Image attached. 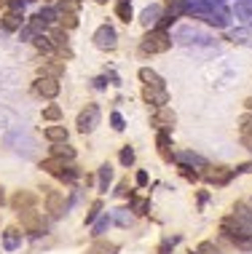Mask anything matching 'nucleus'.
Here are the masks:
<instances>
[{
	"instance_id": "nucleus-1",
	"label": "nucleus",
	"mask_w": 252,
	"mask_h": 254,
	"mask_svg": "<svg viewBox=\"0 0 252 254\" xmlns=\"http://www.w3.org/2000/svg\"><path fill=\"white\" fill-rule=\"evenodd\" d=\"M220 236L226 238V241L234 244L239 252H247V254L252 252V236H250V233H244L239 225L234 222V217H231V214L220 219Z\"/></svg>"
},
{
	"instance_id": "nucleus-2",
	"label": "nucleus",
	"mask_w": 252,
	"mask_h": 254,
	"mask_svg": "<svg viewBox=\"0 0 252 254\" xmlns=\"http://www.w3.org/2000/svg\"><path fill=\"white\" fill-rule=\"evenodd\" d=\"M169 49H172V35L167 30H156V27L145 32V38L140 43L142 54H167Z\"/></svg>"
},
{
	"instance_id": "nucleus-3",
	"label": "nucleus",
	"mask_w": 252,
	"mask_h": 254,
	"mask_svg": "<svg viewBox=\"0 0 252 254\" xmlns=\"http://www.w3.org/2000/svg\"><path fill=\"white\" fill-rule=\"evenodd\" d=\"M99 118H102V113H99V105H94V102H88V105L78 113V121H76V126H78V131L81 134H91L94 128L99 126Z\"/></svg>"
},
{
	"instance_id": "nucleus-4",
	"label": "nucleus",
	"mask_w": 252,
	"mask_h": 254,
	"mask_svg": "<svg viewBox=\"0 0 252 254\" xmlns=\"http://www.w3.org/2000/svg\"><path fill=\"white\" fill-rule=\"evenodd\" d=\"M19 222H22V230H24V233H30V236H35V238L46 233V219H43V214H40V211H35V209L22 211V214H19Z\"/></svg>"
},
{
	"instance_id": "nucleus-5",
	"label": "nucleus",
	"mask_w": 252,
	"mask_h": 254,
	"mask_svg": "<svg viewBox=\"0 0 252 254\" xmlns=\"http://www.w3.org/2000/svg\"><path fill=\"white\" fill-rule=\"evenodd\" d=\"M201 177H204L209 185H215V188H226V185L236 177V171H234V169H226V166H207Z\"/></svg>"
},
{
	"instance_id": "nucleus-6",
	"label": "nucleus",
	"mask_w": 252,
	"mask_h": 254,
	"mask_svg": "<svg viewBox=\"0 0 252 254\" xmlns=\"http://www.w3.org/2000/svg\"><path fill=\"white\" fill-rule=\"evenodd\" d=\"M32 91H35L38 97H43V99H57L59 91H62V86H59L57 78H46V75H40L35 83H32Z\"/></svg>"
},
{
	"instance_id": "nucleus-7",
	"label": "nucleus",
	"mask_w": 252,
	"mask_h": 254,
	"mask_svg": "<svg viewBox=\"0 0 252 254\" xmlns=\"http://www.w3.org/2000/svg\"><path fill=\"white\" fill-rule=\"evenodd\" d=\"M94 46L102 51H113L118 46V35H115L113 24H102L97 32H94Z\"/></svg>"
},
{
	"instance_id": "nucleus-8",
	"label": "nucleus",
	"mask_w": 252,
	"mask_h": 254,
	"mask_svg": "<svg viewBox=\"0 0 252 254\" xmlns=\"http://www.w3.org/2000/svg\"><path fill=\"white\" fill-rule=\"evenodd\" d=\"M11 209L16 211V214H22V211L27 209H35V203H38V195L35 193H30V190H16V193L11 195Z\"/></svg>"
},
{
	"instance_id": "nucleus-9",
	"label": "nucleus",
	"mask_w": 252,
	"mask_h": 254,
	"mask_svg": "<svg viewBox=\"0 0 252 254\" xmlns=\"http://www.w3.org/2000/svg\"><path fill=\"white\" fill-rule=\"evenodd\" d=\"M43 195H46V211L51 217H62L65 214V195L51 188H43Z\"/></svg>"
},
{
	"instance_id": "nucleus-10",
	"label": "nucleus",
	"mask_w": 252,
	"mask_h": 254,
	"mask_svg": "<svg viewBox=\"0 0 252 254\" xmlns=\"http://www.w3.org/2000/svg\"><path fill=\"white\" fill-rule=\"evenodd\" d=\"M174 121H177V115L169 107H159V110H153V115H151V123L159 131H172Z\"/></svg>"
},
{
	"instance_id": "nucleus-11",
	"label": "nucleus",
	"mask_w": 252,
	"mask_h": 254,
	"mask_svg": "<svg viewBox=\"0 0 252 254\" xmlns=\"http://www.w3.org/2000/svg\"><path fill=\"white\" fill-rule=\"evenodd\" d=\"M231 217H234V222L239 225L244 233H250V236H252V209L247 203H236L234 211H231Z\"/></svg>"
},
{
	"instance_id": "nucleus-12",
	"label": "nucleus",
	"mask_w": 252,
	"mask_h": 254,
	"mask_svg": "<svg viewBox=\"0 0 252 254\" xmlns=\"http://www.w3.org/2000/svg\"><path fill=\"white\" fill-rule=\"evenodd\" d=\"M142 99H145L153 110H159V107H167L169 91H167V88H151V86H145V88H142Z\"/></svg>"
},
{
	"instance_id": "nucleus-13",
	"label": "nucleus",
	"mask_w": 252,
	"mask_h": 254,
	"mask_svg": "<svg viewBox=\"0 0 252 254\" xmlns=\"http://www.w3.org/2000/svg\"><path fill=\"white\" fill-rule=\"evenodd\" d=\"M49 40H51L54 51H59V54H62V57H67V59L73 57L70 40H67V32L62 30V27H57V30H51V32H49Z\"/></svg>"
},
{
	"instance_id": "nucleus-14",
	"label": "nucleus",
	"mask_w": 252,
	"mask_h": 254,
	"mask_svg": "<svg viewBox=\"0 0 252 254\" xmlns=\"http://www.w3.org/2000/svg\"><path fill=\"white\" fill-rule=\"evenodd\" d=\"M172 161L177 163V166H201V169H207V161H204L199 153H190V150H177V153H172Z\"/></svg>"
},
{
	"instance_id": "nucleus-15",
	"label": "nucleus",
	"mask_w": 252,
	"mask_h": 254,
	"mask_svg": "<svg viewBox=\"0 0 252 254\" xmlns=\"http://www.w3.org/2000/svg\"><path fill=\"white\" fill-rule=\"evenodd\" d=\"M70 166V161H62V158H46L43 163H40V169L46 171V174H51V177H57V180H62L65 177V169Z\"/></svg>"
},
{
	"instance_id": "nucleus-16",
	"label": "nucleus",
	"mask_w": 252,
	"mask_h": 254,
	"mask_svg": "<svg viewBox=\"0 0 252 254\" xmlns=\"http://www.w3.org/2000/svg\"><path fill=\"white\" fill-rule=\"evenodd\" d=\"M24 13H13V11H8V13H3V19H0V24H3V30L5 32H19L24 27Z\"/></svg>"
},
{
	"instance_id": "nucleus-17",
	"label": "nucleus",
	"mask_w": 252,
	"mask_h": 254,
	"mask_svg": "<svg viewBox=\"0 0 252 254\" xmlns=\"http://www.w3.org/2000/svg\"><path fill=\"white\" fill-rule=\"evenodd\" d=\"M140 80L145 86H151V88H167L164 78H161L156 70H151V67H140Z\"/></svg>"
},
{
	"instance_id": "nucleus-18",
	"label": "nucleus",
	"mask_w": 252,
	"mask_h": 254,
	"mask_svg": "<svg viewBox=\"0 0 252 254\" xmlns=\"http://www.w3.org/2000/svg\"><path fill=\"white\" fill-rule=\"evenodd\" d=\"M19 246H22V233H19V228H5L3 230V249L16 252Z\"/></svg>"
},
{
	"instance_id": "nucleus-19",
	"label": "nucleus",
	"mask_w": 252,
	"mask_h": 254,
	"mask_svg": "<svg viewBox=\"0 0 252 254\" xmlns=\"http://www.w3.org/2000/svg\"><path fill=\"white\" fill-rule=\"evenodd\" d=\"M156 145H159V153L164 161H172V153H169V147H172V131H156Z\"/></svg>"
},
{
	"instance_id": "nucleus-20",
	"label": "nucleus",
	"mask_w": 252,
	"mask_h": 254,
	"mask_svg": "<svg viewBox=\"0 0 252 254\" xmlns=\"http://www.w3.org/2000/svg\"><path fill=\"white\" fill-rule=\"evenodd\" d=\"M43 136L51 142V145H62V142H67V136H70V134H67L65 126H46Z\"/></svg>"
},
{
	"instance_id": "nucleus-21",
	"label": "nucleus",
	"mask_w": 252,
	"mask_h": 254,
	"mask_svg": "<svg viewBox=\"0 0 252 254\" xmlns=\"http://www.w3.org/2000/svg\"><path fill=\"white\" fill-rule=\"evenodd\" d=\"M86 254H118V244L113 241H105V238H97L91 246H88Z\"/></svg>"
},
{
	"instance_id": "nucleus-22",
	"label": "nucleus",
	"mask_w": 252,
	"mask_h": 254,
	"mask_svg": "<svg viewBox=\"0 0 252 254\" xmlns=\"http://www.w3.org/2000/svg\"><path fill=\"white\" fill-rule=\"evenodd\" d=\"M110 182H113V166H110V163H102V166H99V174H97V188H99V193H107Z\"/></svg>"
},
{
	"instance_id": "nucleus-23",
	"label": "nucleus",
	"mask_w": 252,
	"mask_h": 254,
	"mask_svg": "<svg viewBox=\"0 0 252 254\" xmlns=\"http://www.w3.org/2000/svg\"><path fill=\"white\" fill-rule=\"evenodd\" d=\"M62 72H65V62L51 59V62H43V64H40V75H46V78H57L59 80Z\"/></svg>"
},
{
	"instance_id": "nucleus-24",
	"label": "nucleus",
	"mask_w": 252,
	"mask_h": 254,
	"mask_svg": "<svg viewBox=\"0 0 252 254\" xmlns=\"http://www.w3.org/2000/svg\"><path fill=\"white\" fill-rule=\"evenodd\" d=\"M159 19H161V8H159V5H148V8L142 11L140 22H142V27H148V30H151V27L159 24Z\"/></svg>"
},
{
	"instance_id": "nucleus-25",
	"label": "nucleus",
	"mask_w": 252,
	"mask_h": 254,
	"mask_svg": "<svg viewBox=\"0 0 252 254\" xmlns=\"http://www.w3.org/2000/svg\"><path fill=\"white\" fill-rule=\"evenodd\" d=\"M51 155L54 158H62V161H76V147H70L67 142H62V145H54L51 147Z\"/></svg>"
},
{
	"instance_id": "nucleus-26",
	"label": "nucleus",
	"mask_w": 252,
	"mask_h": 254,
	"mask_svg": "<svg viewBox=\"0 0 252 254\" xmlns=\"http://www.w3.org/2000/svg\"><path fill=\"white\" fill-rule=\"evenodd\" d=\"M242 145L252 153V115L242 118Z\"/></svg>"
},
{
	"instance_id": "nucleus-27",
	"label": "nucleus",
	"mask_w": 252,
	"mask_h": 254,
	"mask_svg": "<svg viewBox=\"0 0 252 254\" xmlns=\"http://www.w3.org/2000/svg\"><path fill=\"white\" fill-rule=\"evenodd\" d=\"M110 225H113V217H110V214H102V217L97 219V222H94L91 236H94V238H102V236L107 233V228H110Z\"/></svg>"
},
{
	"instance_id": "nucleus-28",
	"label": "nucleus",
	"mask_w": 252,
	"mask_h": 254,
	"mask_svg": "<svg viewBox=\"0 0 252 254\" xmlns=\"http://www.w3.org/2000/svg\"><path fill=\"white\" fill-rule=\"evenodd\" d=\"M115 13H118V19L126 24L134 19V11H132V3H129V0H118V3H115Z\"/></svg>"
},
{
	"instance_id": "nucleus-29",
	"label": "nucleus",
	"mask_w": 252,
	"mask_h": 254,
	"mask_svg": "<svg viewBox=\"0 0 252 254\" xmlns=\"http://www.w3.org/2000/svg\"><path fill=\"white\" fill-rule=\"evenodd\" d=\"M110 217H113V222L118 225V228H129V225L134 222V217L129 214V209H115Z\"/></svg>"
},
{
	"instance_id": "nucleus-30",
	"label": "nucleus",
	"mask_w": 252,
	"mask_h": 254,
	"mask_svg": "<svg viewBox=\"0 0 252 254\" xmlns=\"http://www.w3.org/2000/svg\"><path fill=\"white\" fill-rule=\"evenodd\" d=\"M59 27H62V30H76L78 13H59Z\"/></svg>"
},
{
	"instance_id": "nucleus-31",
	"label": "nucleus",
	"mask_w": 252,
	"mask_h": 254,
	"mask_svg": "<svg viewBox=\"0 0 252 254\" xmlns=\"http://www.w3.org/2000/svg\"><path fill=\"white\" fill-rule=\"evenodd\" d=\"M38 35H43V32H38L30 22H24V27L19 30V40H30V43H32V40H35Z\"/></svg>"
},
{
	"instance_id": "nucleus-32",
	"label": "nucleus",
	"mask_w": 252,
	"mask_h": 254,
	"mask_svg": "<svg viewBox=\"0 0 252 254\" xmlns=\"http://www.w3.org/2000/svg\"><path fill=\"white\" fill-rule=\"evenodd\" d=\"M35 16H38L43 24H51V22H57V19H59V11H57V8H40Z\"/></svg>"
},
{
	"instance_id": "nucleus-33",
	"label": "nucleus",
	"mask_w": 252,
	"mask_h": 254,
	"mask_svg": "<svg viewBox=\"0 0 252 254\" xmlns=\"http://www.w3.org/2000/svg\"><path fill=\"white\" fill-rule=\"evenodd\" d=\"M81 8V0H59V13H78Z\"/></svg>"
},
{
	"instance_id": "nucleus-34",
	"label": "nucleus",
	"mask_w": 252,
	"mask_h": 254,
	"mask_svg": "<svg viewBox=\"0 0 252 254\" xmlns=\"http://www.w3.org/2000/svg\"><path fill=\"white\" fill-rule=\"evenodd\" d=\"M99 214H102V201L97 198V201L91 203V209L86 211V225H94V222H97V217H99Z\"/></svg>"
},
{
	"instance_id": "nucleus-35",
	"label": "nucleus",
	"mask_w": 252,
	"mask_h": 254,
	"mask_svg": "<svg viewBox=\"0 0 252 254\" xmlns=\"http://www.w3.org/2000/svg\"><path fill=\"white\" fill-rule=\"evenodd\" d=\"M32 43H35V49H38V51H43V54H54V46H51L49 35H38L35 40H32Z\"/></svg>"
},
{
	"instance_id": "nucleus-36",
	"label": "nucleus",
	"mask_w": 252,
	"mask_h": 254,
	"mask_svg": "<svg viewBox=\"0 0 252 254\" xmlns=\"http://www.w3.org/2000/svg\"><path fill=\"white\" fill-rule=\"evenodd\" d=\"M118 161H121V166H126V169H129V166H132V163H134V150L126 145V147H124V150H121V153H118Z\"/></svg>"
},
{
	"instance_id": "nucleus-37",
	"label": "nucleus",
	"mask_w": 252,
	"mask_h": 254,
	"mask_svg": "<svg viewBox=\"0 0 252 254\" xmlns=\"http://www.w3.org/2000/svg\"><path fill=\"white\" fill-rule=\"evenodd\" d=\"M43 118L46 121H59V118H62V107H59V105H49L43 110Z\"/></svg>"
},
{
	"instance_id": "nucleus-38",
	"label": "nucleus",
	"mask_w": 252,
	"mask_h": 254,
	"mask_svg": "<svg viewBox=\"0 0 252 254\" xmlns=\"http://www.w3.org/2000/svg\"><path fill=\"white\" fill-rule=\"evenodd\" d=\"M196 254H223V252L217 249L212 241H201V244H199V249H196Z\"/></svg>"
},
{
	"instance_id": "nucleus-39",
	"label": "nucleus",
	"mask_w": 252,
	"mask_h": 254,
	"mask_svg": "<svg viewBox=\"0 0 252 254\" xmlns=\"http://www.w3.org/2000/svg\"><path fill=\"white\" fill-rule=\"evenodd\" d=\"M110 126L115 128V131H124V128H126L124 115H121V113H110Z\"/></svg>"
},
{
	"instance_id": "nucleus-40",
	"label": "nucleus",
	"mask_w": 252,
	"mask_h": 254,
	"mask_svg": "<svg viewBox=\"0 0 252 254\" xmlns=\"http://www.w3.org/2000/svg\"><path fill=\"white\" fill-rule=\"evenodd\" d=\"M180 174L185 177L188 182H199V177H201L199 171H193V166H180Z\"/></svg>"
},
{
	"instance_id": "nucleus-41",
	"label": "nucleus",
	"mask_w": 252,
	"mask_h": 254,
	"mask_svg": "<svg viewBox=\"0 0 252 254\" xmlns=\"http://www.w3.org/2000/svg\"><path fill=\"white\" fill-rule=\"evenodd\" d=\"M134 182H137V188H145L148 182H151V177H148V171H137V174H134Z\"/></svg>"
},
{
	"instance_id": "nucleus-42",
	"label": "nucleus",
	"mask_w": 252,
	"mask_h": 254,
	"mask_svg": "<svg viewBox=\"0 0 252 254\" xmlns=\"http://www.w3.org/2000/svg\"><path fill=\"white\" fill-rule=\"evenodd\" d=\"M129 193H132V190H129V182H126V180H121V182H118V188H115V195H118V198H126Z\"/></svg>"
},
{
	"instance_id": "nucleus-43",
	"label": "nucleus",
	"mask_w": 252,
	"mask_h": 254,
	"mask_svg": "<svg viewBox=\"0 0 252 254\" xmlns=\"http://www.w3.org/2000/svg\"><path fill=\"white\" fill-rule=\"evenodd\" d=\"M177 241H180V238H167V241L159 246V254H169V252H172V246H174Z\"/></svg>"
},
{
	"instance_id": "nucleus-44",
	"label": "nucleus",
	"mask_w": 252,
	"mask_h": 254,
	"mask_svg": "<svg viewBox=\"0 0 252 254\" xmlns=\"http://www.w3.org/2000/svg\"><path fill=\"white\" fill-rule=\"evenodd\" d=\"M234 171H236V174H250V171H252V161H247V163H242V166H236Z\"/></svg>"
},
{
	"instance_id": "nucleus-45",
	"label": "nucleus",
	"mask_w": 252,
	"mask_h": 254,
	"mask_svg": "<svg viewBox=\"0 0 252 254\" xmlns=\"http://www.w3.org/2000/svg\"><path fill=\"white\" fill-rule=\"evenodd\" d=\"M105 86H107V75H99V78H94V88H99V91H102Z\"/></svg>"
},
{
	"instance_id": "nucleus-46",
	"label": "nucleus",
	"mask_w": 252,
	"mask_h": 254,
	"mask_svg": "<svg viewBox=\"0 0 252 254\" xmlns=\"http://www.w3.org/2000/svg\"><path fill=\"white\" fill-rule=\"evenodd\" d=\"M236 11H239L242 16H250V13H252V8H250L247 3H239V5H236Z\"/></svg>"
},
{
	"instance_id": "nucleus-47",
	"label": "nucleus",
	"mask_w": 252,
	"mask_h": 254,
	"mask_svg": "<svg viewBox=\"0 0 252 254\" xmlns=\"http://www.w3.org/2000/svg\"><path fill=\"white\" fill-rule=\"evenodd\" d=\"M231 38H239V43H242V38H247V32H244V30H236V32H231Z\"/></svg>"
},
{
	"instance_id": "nucleus-48",
	"label": "nucleus",
	"mask_w": 252,
	"mask_h": 254,
	"mask_svg": "<svg viewBox=\"0 0 252 254\" xmlns=\"http://www.w3.org/2000/svg\"><path fill=\"white\" fill-rule=\"evenodd\" d=\"M207 201H209V193H204V190H201V193H199V206H204Z\"/></svg>"
},
{
	"instance_id": "nucleus-49",
	"label": "nucleus",
	"mask_w": 252,
	"mask_h": 254,
	"mask_svg": "<svg viewBox=\"0 0 252 254\" xmlns=\"http://www.w3.org/2000/svg\"><path fill=\"white\" fill-rule=\"evenodd\" d=\"M5 203V188H0V206Z\"/></svg>"
},
{
	"instance_id": "nucleus-50",
	"label": "nucleus",
	"mask_w": 252,
	"mask_h": 254,
	"mask_svg": "<svg viewBox=\"0 0 252 254\" xmlns=\"http://www.w3.org/2000/svg\"><path fill=\"white\" fill-rule=\"evenodd\" d=\"M244 105H247V110H250V113H252V97H250L247 102H244Z\"/></svg>"
},
{
	"instance_id": "nucleus-51",
	"label": "nucleus",
	"mask_w": 252,
	"mask_h": 254,
	"mask_svg": "<svg viewBox=\"0 0 252 254\" xmlns=\"http://www.w3.org/2000/svg\"><path fill=\"white\" fill-rule=\"evenodd\" d=\"M22 3H35V0H22Z\"/></svg>"
},
{
	"instance_id": "nucleus-52",
	"label": "nucleus",
	"mask_w": 252,
	"mask_h": 254,
	"mask_svg": "<svg viewBox=\"0 0 252 254\" xmlns=\"http://www.w3.org/2000/svg\"><path fill=\"white\" fill-rule=\"evenodd\" d=\"M94 3H107V0H94Z\"/></svg>"
},
{
	"instance_id": "nucleus-53",
	"label": "nucleus",
	"mask_w": 252,
	"mask_h": 254,
	"mask_svg": "<svg viewBox=\"0 0 252 254\" xmlns=\"http://www.w3.org/2000/svg\"><path fill=\"white\" fill-rule=\"evenodd\" d=\"M247 206H250V209H252V198H250V203H247Z\"/></svg>"
},
{
	"instance_id": "nucleus-54",
	"label": "nucleus",
	"mask_w": 252,
	"mask_h": 254,
	"mask_svg": "<svg viewBox=\"0 0 252 254\" xmlns=\"http://www.w3.org/2000/svg\"><path fill=\"white\" fill-rule=\"evenodd\" d=\"M46 3H54V0H46Z\"/></svg>"
}]
</instances>
